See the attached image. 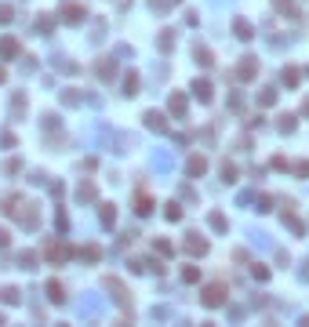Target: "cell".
<instances>
[{
  "mask_svg": "<svg viewBox=\"0 0 309 327\" xmlns=\"http://www.w3.org/2000/svg\"><path fill=\"white\" fill-rule=\"evenodd\" d=\"M77 255H80L84 262H98V258H102V247H98V244H84Z\"/></svg>",
  "mask_w": 309,
  "mask_h": 327,
  "instance_id": "ac0fdd59",
  "label": "cell"
},
{
  "mask_svg": "<svg viewBox=\"0 0 309 327\" xmlns=\"http://www.w3.org/2000/svg\"><path fill=\"white\" fill-rule=\"evenodd\" d=\"M77 200H80V204H91V200H95V185H91V182H84L80 189H77Z\"/></svg>",
  "mask_w": 309,
  "mask_h": 327,
  "instance_id": "cb8c5ba5",
  "label": "cell"
},
{
  "mask_svg": "<svg viewBox=\"0 0 309 327\" xmlns=\"http://www.w3.org/2000/svg\"><path fill=\"white\" fill-rule=\"evenodd\" d=\"M44 258H48V262H65V258H69V247H65V244H48V247H44Z\"/></svg>",
  "mask_w": 309,
  "mask_h": 327,
  "instance_id": "9c48e42d",
  "label": "cell"
},
{
  "mask_svg": "<svg viewBox=\"0 0 309 327\" xmlns=\"http://www.w3.org/2000/svg\"><path fill=\"white\" fill-rule=\"evenodd\" d=\"M153 167H156V171H171V167H175V156L156 153V156H153Z\"/></svg>",
  "mask_w": 309,
  "mask_h": 327,
  "instance_id": "603a6c76",
  "label": "cell"
},
{
  "mask_svg": "<svg viewBox=\"0 0 309 327\" xmlns=\"http://www.w3.org/2000/svg\"><path fill=\"white\" fill-rule=\"evenodd\" d=\"M185 251H189V255H208V240H204L200 233H189V237H185Z\"/></svg>",
  "mask_w": 309,
  "mask_h": 327,
  "instance_id": "277c9868",
  "label": "cell"
},
{
  "mask_svg": "<svg viewBox=\"0 0 309 327\" xmlns=\"http://www.w3.org/2000/svg\"><path fill=\"white\" fill-rule=\"evenodd\" d=\"M204 171H208V160H204L200 153H196V156H189V164H185V175H189V178H200Z\"/></svg>",
  "mask_w": 309,
  "mask_h": 327,
  "instance_id": "ba28073f",
  "label": "cell"
},
{
  "mask_svg": "<svg viewBox=\"0 0 309 327\" xmlns=\"http://www.w3.org/2000/svg\"><path fill=\"white\" fill-rule=\"evenodd\" d=\"M251 273H255V280H269V269H266V266H258V262L251 266Z\"/></svg>",
  "mask_w": 309,
  "mask_h": 327,
  "instance_id": "8d00e7d4",
  "label": "cell"
},
{
  "mask_svg": "<svg viewBox=\"0 0 309 327\" xmlns=\"http://www.w3.org/2000/svg\"><path fill=\"white\" fill-rule=\"evenodd\" d=\"M226 298H229L226 284H208V287L200 291V305H208V309H218V305H226Z\"/></svg>",
  "mask_w": 309,
  "mask_h": 327,
  "instance_id": "7a4b0ae2",
  "label": "cell"
},
{
  "mask_svg": "<svg viewBox=\"0 0 309 327\" xmlns=\"http://www.w3.org/2000/svg\"><path fill=\"white\" fill-rule=\"evenodd\" d=\"M193 95L200 102H211V80H193Z\"/></svg>",
  "mask_w": 309,
  "mask_h": 327,
  "instance_id": "2e32d148",
  "label": "cell"
},
{
  "mask_svg": "<svg viewBox=\"0 0 309 327\" xmlns=\"http://www.w3.org/2000/svg\"><path fill=\"white\" fill-rule=\"evenodd\" d=\"M302 280H309V262H306V269H302Z\"/></svg>",
  "mask_w": 309,
  "mask_h": 327,
  "instance_id": "ee69618b",
  "label": "cell"
},
{
  "mask_svg": "<svg viewBox=\"0 0 309 327\" xmlns=\"http://www.w3.org/2000/svg\"><path fill=\"white\" fill-rule=\"evenodd\" d=\"M84 15H88V11H84V4H73V0L62 7V18H65V22H73V26L84 22Z\"/></svg>",
  "mask_w": 309,
  "mask_h": 327,
  "instance_id": "8992f818",
  "label": "cell"
},
{
  "mask_svg": "<svg viewBox=\"0 0 309 327\" xmlns=\"http://www.w3.org/2000/svg\"><path fill=\"white\" fill-rule=\"evenodd\" d=\"M142 120H146L149 131H156V135H164V131H167V120H164V113H156V109H149Z\"/></svg>",
  "mask_w": 309,
  "mask_h": 327,
  "instance_id": "3957f363",
  "label": "cell"
},
{
  "mask_svg": "<svg viewBox=\"0 0 309 327\" xmlns=\"http://www.w3.org/2000/svg\"><path fill=\"white\" fill-rule=\"evenodd\" d=\"M106 287L109 291H113V298L120 305H127V291H124V284H120V280H113V276H106Z\"/></svg>",
  "mask_w": 309,
  "mask_h": 327,
  "instance_id": "5bb4252c",
  "label": "cell"
},
{
  "mask_svg": "<svg viewBox=\"0 0 309 327\" xmlns=\"http://www.w3.org/2000/svg\"><path fill=\"white\" fill-rule=\"evenodd\" d=\"M258 73V59H240V65H237V80H251Z\"/></svg>",
  "mask_w": 309,
  "mask_h": 327,
  "instance_id": "52a82bcc",
  "label": "cell"
},
{
  "mask_svg": "<svg viewBox=\"0 0 309 327\" xmlns=\"http://www.w3.org/2000/svg\"><path fill=\"white\" fill-rule=\"evenodd\" d=\"M62 102H65V106H80V95H77V91H62Z\"/></svg>",
  "mask_w": 309,
  "mask_h": 327,
  "instance_id": "e575fe53",
  "label": "cell"
},
{
  "mask_svg": "<svg viewBox=\"0 0 309 327\" xmlns=\"http://www.w3.org/2000/svg\"><path fill=\"white\" fill-rule=\"evenodd\" d=\"M295 175H298V178H309V160H302V164H295Z\"/></svg>",
  "mask_w": 309,
  "mask_h": 327,
  "instance_id": "f35d334b",
  "label": "cell"
},
{
  "mask_svg": "<svg viewBox=\"0 0 309 327\" xmlns=\"http://www.w3.org/2000/svg\"><path fill=\"white\" fill-rule=\"evenodd\" d=\"M167 109H171L175 117H185V95H182V91H171V98H167Z\"/></svg>",
  "mask_w": 309,
  "mask_h": 327,
  "instance_id": "8fae6325",
  "label": "cell"
},
{
  "mask_svg": "<svg viewBox=\"0 0 309 327\" xmlns=\"http://www.w3.org/2000/svg\"><path fill=\"white\" fill-rule=\"evenodd\" d=\"M22 113H26V95H22V91H15V98H11V117L22 120Z\"/></svg>",
  "mask_w": 309,
  "mask_h": 327,
  "instance_id": "44dd1931",
  "label": "cell"
},
{
  "mask_svg": "<svg viewBox=\"0 0 309 327\" xmlns=\"http://www.w3.org/2000/svg\"><path fill=\"white\" fill-rule=\"evenodd\" d=\"M98 77L109 84V80L117 77V62H113V59H102V62H98Z\"/></svg>",
  "mask_w": 309,
  "mask_h": 327,
  "instance_id": "9a60e30c",
  "label": "cell"
},
{
  "mask_svg": "<svg viewBox=\"0 0 309 327\" xmlns=\"http://www.w3.org/2000/svg\"><path fill=\"white\" fill-rule=\"evenodd\" d=\"M4 80H7V69H0V84H4Z\"/></svg>",
  "mask_w": 309,
  "mask_h": 327,
  "instance_id": "f6af8a7d",
  "label": "cell"
},
{
  "mask_svg": "<svg viewBox=\"0 0 309 327\" xmlns=\"http://www.w3.org/2000/svg\"><path fill=\"white\" fill-rule=\"evenodd\" d=\"M0 302H4V305H18V302H22L18 287H0Z\"/></svg>",
  "mask_w": 309,
  "mask_h": 327,
  "instance_id": "d6986e66",
  "label": "cell"
},
{
  "mask_svg": "<svg viewBox=\"0 0 309 327\" xmlns=\"http://www.w3.org/2000/svg\"><path fill=\"white\" fill-rule=\"evenodd\" d=\"M7 244H11V233H7V229H0V251H4Z\"/></svg>",
  "mask_w": 309,
  "mask_h": 327,
  "instance_id": "7bdbcfd3",
  "label": "cell"
},
{
  "mask_svg": "<svg viewBox=\"0 0 309 327\" xmlns=\"http://www.w3.org/2000/svg\"><path fill=\"white\" fill-rule=\"evenodd\" d=\"M98 218H102V226H113V222H117V208H113V204H102Z\"/></svg>",
  "mask_w": 309,
  "mask_h": 327,
  "instance_id": "7402d4cb",
  "label": "cell"
},
{
  "mask_svg": "<svg viewBox=\"0 0 309 327\" xmlns=\"http://www.w3.org/2000/svg\"><path fill=\"white\" fill-rule=\"evenodd\" d=\"M48 298H51L55 305H62V302H65V287L59 284V280H51V284H48Z\"/></svg>",
  "mask_w": 309,
  "mask_h": 327,
  "instance_id": "e0dca14e",
  "label": "cell"
},
{
  "mask_svg": "<svg viewBox=\"0 0 309 327\" xmlns=\"http://www.w3.org/2000/svg\"><path fill=\"white\" fill-rule=\"evenodd\" d=\"M208 226H211L215 233H229V222H226V214H222V211H211V214H208Z\"/></svg>",
  "mask_w": 309,
  "mask_h": 327,
  "instance_id": "4fadbf2b",
  "label": "cell"
},
{
  "mask_svg": "<svg viewBox=\"0 0 309 327\" xmlns=\"http://www.w3.org/2000/svg\"><path fill=\"white\" fill-rule=\"evenodd\" d=\"M302 113H306V117H309V98H306V106H302Z\"/></svg>",
  "mask_w": 309,
  "mask_h": 327,
  "instance_id": "bcb514c9",
  "label": "cell"
},
{
  "mask_svg": "<svg viewBox=\"0 0 309 327\" xmlns=\"http://www.w3.org/2000/svg\"><path fill=\"white\" fill-rule=\"evenodd\" d=\"M229 109H233V113H240V109H244V98H240V95H229Z\"/></svg>",
  "mask_w": 309,
  "mask_h": 327,
  "instance_id": "74e56055",
  "label": "cell"
},
{
  "mask_svg": "<svg viewBox=\"0 0 309 327\" xmlns=\"http://www.w3.org/2000/svg\"><path fill=\"white\" fill-rule=\"evenodd\" d=\"M153 247H156V255H175L171 240H153Z\"/></svg>",
  "mask_w": 309,
  "mask_h": 327,
  "instance_id": "836d02e7",
  "label": "cell"
},
{
  "mask_svg": "<svg viewBox=\"0 0 309 327\" xmlns=\"http://www.w3.org/2000/svg\"><path fill=\"white\" fill-rule=\"evenodd\" d=\"M18 269H36V255L33 251H22V255H18Z\"/></svg>",
  "mask_w": 309,
  "mask_h": 327,
  "instance_id": "f1b7e54d",
  "label": "cell"
},
{
  "mask_svg": "<svg viewBox=\"0 0 309 327\" xmlns=\"http://www.w3.org/2000/svg\"><path fill=\"white\" fill-rule=\"evenodd\" d=\"M11 18H15V11L7 4H0V22H11Z\"/></svg>",
  "mask_w": 309,
  "mask_h": 327,
  "instance_id": "ab89813d",
  "label": "cell"
},
{
  "mask_svg": "<svg viewBox=\"0 0 309 327\" xmlns=\"http://www.w3.org/2000/svg\"><path fill=\"white\" fill-rule=\"evenodd\" d=\"M164 218H167V222H182V208H179V204L171 200V204L164 208Z\"/></svg>",
  "mask_w": 309,
  "mask_h": 327,
  "instance_id": "4316f807",
  "label": "cell"
},
{
  "mask_svg": "<svg viewBox=\"0 0 309 327\" xmlns=\"http://www.w3.org/2000/svg\"><path fill=\"white\" fill-rule=\"evenodd\" d=\"M182 280H185V284H196V280H200V269H196V266H185V269H182Z\"/></svg>",
  "mask_w": 309,
  "mask_h": 327,
  "instance_id": "1f68e13d",
  "label": "cell"
},
{
  "mask_svg": "<svg viewBox=\"0 0 309 327\" xmlns=\"http://www.w3.org/2000/svg\"><path fill=\"white\" fill-rule=\"evenodd\" d=\"M237 175H240V171H237V164H229V160L222 164V182H229V185H233V182H237Z\"/></svg>",
  "mask_w": 309,
  "mask_h": 327,
  "instance_id": "484cf974",
  "label": "cell"
},
{
  "mask_svg": "<svg viewBox=\"0 0 309 327\" xmlns=\"http://www.w3.org/2000/svg\"><path fill=\"white\" fill-rule=\"evenodd\" d=\"M269 204H273V196H258V211H262V214L269 211Z\"/></svg>",
  "mask_w": 309,
  "mask_h": 327,
  "instance_id": "b9f144b4",
  "label": "cell"
},
{
  "mask_svg": "<svg viewBox=\"0 0 309 327\" xmlns=\"http://www.w3.org/2000/svg\"><path fill=\"white\" fill-rule=\"evenodd\" d=\"M51 30H55V15H40L36 18V33L40 36H51Z\"/></svg>",
  "mask_w": 309,
  "mask_h": 327,
  "instance_id": "ffe728a7",
  "label": "cell"
},
{
  "mask_svg": "<svg viewBox=\"0 0 309 327\" xmlns=\"http://www.w3.org/2000/svg\"><path fill=\"white\" fill-rule=\"evenodd\" d=\"M273 102H277V91H262L258 95V106H273Z\"/></svg>",
  "mask_w": 309,
  "mask_h": 327,
  "instance_id": "d590c367",
  "label": "cell"
},
{
  "mask_svg": "<svg viewBox=\"0 0 309 327\" xmlns=\"http://www.w3.org/2000/svg\"><path fill=\"white\" fill-rule=\"evenodd\" d=\"M0 204H4L0 211H4V214H15L26 229H36V226H40V211H36L33 200H22V196H4Z\"/></svg>",
  "mask_w": 309,
  "mask_h": 327,
  "instance_id": "6da1fadb",
  "label": "cell"
},
{
  "mask_svg": "<svg viewBox=\"0 0 309 327\" xmlns=\"http://www.w3.org/2000/svg\"><path fill=\"white\" fill-rule=\"evenodd\" d=\"M0 59H7V62L18 59V40L15 36H4V40H0Z\"/></svg>",
  "mask_w": 309,
  "mask_h": 327,
  "instance_id": "30bf717a",
  "label": "cell"
},
{
  "mask_svg": "<svg viewBox=\"0 0 309 327\" xmlns=\"http://www.w3.org/2000/svg\"><path fill=\"white\" fill-rule=\"evenodd\" d=\"M233 33H237L240 40H251V36H255V26H251L247 18H237V22H233Z\"/></svg>",
  "mask_w": 309,
  "mask_h": 327,
  "instance_id": "7c38bea8",
  "label": "cell"
},
{
  "mask_svg": "<svg viewBox=\"0 0 309 327\" xmlns=\"http://www.w3.org/2000/svg\"><path fill=\"white\" fill-rule=\"evenodd\" d=\"M280 80H284L287 88H298V69H291V65H287V69H284V77H280Z\"/></svg>",
  "mask_w": 309,
  "mask_h": 327,
  "instance_id": "d6a6232c",
  "label": "cell"
},
{
  "mask_svg": "<svg viewBox=\"0 0 309 327\" xmlns=\"http://www.w3.org/2000/svg\"><path fill=\"white\" fill-rule=\"evenodd\" d=\"M124 95H138V73H127L124 77Z\"/></svg>",
  "mask_w": 309,
  "mask_h": 327,
  "instance_id": "83f0119b",
  "label": "cell"
},
{
  "mask_svg": "<svg viewBox=\"0 0 309 327\" xmlns=\"http://www.w3.org/2000/svg\"><path fill=\"white\" fill-rule=\"evenodd\" d=\"M149 211H153V196L138 189V193H135V214H138V218H146Z\"/></svg>",
  "mask_w": 309,
  "mask_h": 327,
  "instance_id": "5b68a950",
  "label": "cell"
},
{
  "mask_svg": "<svg viewBox=\"0 0 309 327\" xmlns=\"http://www.w3.org/2000/svg\"><path fill=\"white\" fill-rule=\"evenodd\" d=\"M156 44H160V51H171V48H175V33H171V30H164Z\"/></svg>",
  "mask_w": 309,
  "mask_h": 327,
  "instance_id": "4dcf8cb0",
  "label": "cell"
},
{
  "mask_svg": "<svg viewBox=\"0 0 309 327\" xmlns=\"http://www.w3.org/2000/svg\"><path fill=\"white\" fill-rule=\"evenodd\" d=\"M277 127L284 131V135H291V131H295L298 124H295V117H291V113H284V117H280V124H277Z\"/></svg>",
  "mask_w": 309,
  "mask_h": 327,
  "instance_id": "f546056e",
  "label": "cell"
},
{
  "mask_svg": "<svg viewBox=\"0 0 309 327\" xmlns=\"http://www.w3.org/2000/svg\"><path fill=\"white\" fill-rule=\"evenodd\" d=\"M193 59H196V62H200V65H204V69H208V65H215V59H211V51H208V48H200V44H196V51H193Z\"/></svg>",
  "mask_w": 309,
  "mask_h": 327,
  "instance_id": "d4e9b609",
  "label": "cell"
},
{
  "mask_svg": "<svg viewBox=\"0 0 309 327\" xmlns=\"http://www.w3.org/2000/svg\"><path fill=\"white\" fill-rule=\"evenodd\" d=\"M149 4H153V11H167V7H171V0H149Z\"/></svg>",
  "mask_w": 309,
  "mask_h": 327,
  "instance_id": "60d3db41",
  "label": "cell"
}]
</instances>
